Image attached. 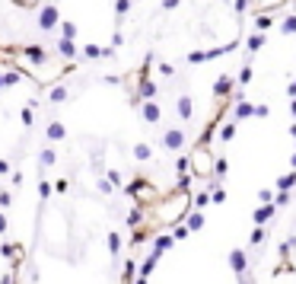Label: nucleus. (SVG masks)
Wrapping results in <instances>:
<instances>
[{"label":"nucleus","mask_w":296,"mask_h":284,"mask_svg":"<svg viewBox=\"0 0 296 284\" xmlns=\"http://www.w3.org/2000/svg\"><path fill=\"white\" fill-rule=\"evenodd\" d=\"M147 211V220L153 227H175V224H182L185 220V214L191 211V188H172V192H166V195H159L153 205H147L144 208Z\"/></svg>","instance_id":"f257e3e1"},{"label":"nucleus","mask_w":296,"mask_h":284,"mask_svg":"<svg viewBox=\"0 0 296 284\" xmlns=\"http://www.w3.org/2000/svg\"><path fill=\"white\" fill-rule=\"evenodd\" d=\"M125 192H128V198H134V205H140V208L153 205V201L162 195V192L153 185V179H147V176H137L134 182H128Z\"/></svg>","instance_id":"f03ea898"},{"label":"nucleus","mask_w":296,"mask_h":284,"mask_svg":"<svg viewBox=\"0 0 296 284\" xmlns=\"http://www.w3.org/2000/svg\"><path fill=\"white\" fill-rule=\"evenodd\" d=\"M188 169H191V176L195 179H210L213 176V154H210V147H191V154H188Z\"/></svg>","instance_id":"7ed1b4c3"},{"label":"nucleus","mask_w":296,"mask_h":284,"mask_svg":"<svg viewBox=\"0 0 296 284\" xmlns=\"http://www.w3.org/2000/svg\"><path fill=\"white\" fill-rule=\"evenodd\" d=\"M61 23V13H57V7H42V13H38V29H42V32H51V29H54Z\"/></svg>","instance_id":"20e7f679"},{"label":"nucleus","mask_w":296,"mask_h":284,"mask_svg":"<svg viewBox=\"0 0 296 284\" xmlns=\"http://www.w3.org/2000/svg\"><path fill=\"white\" fill-rule=\"evenodd\" d=\"M162 147L172 150V154L182 150V147H185V131H182V128H169L166 134H162Z\"/></svg>","instance_id":"39448f33"},{"label":"nucleus","mask_w":296,"mask_h":284,"mask_svg":"<svg viewBox=\"0 0 296 284\" xmlns=\"http://www.w3.org/2000/svg\"><path fill=\"white\" fill-rule=\"evenodd\" d=\"M140 115H144L147 125H159L162 121V112H159V106L153 103V99H144V103H140Z\"/></svg>","instance_id":"423d86ee"},{"label":"nucleus","mask_w":296,"mask_h":284,"mask_svg":"<svg viewBox=\"0 0 296 284\" xmlns=\"http://www.w3.org/2000/svg\"><path fill=\"white\" fill-rule=\"evenodd\" d=\"M229 265H232V271L242 278V275H249V259H246V252L242 249H229Z\"/></svg>","instance_id":"0eeeda50"},{"label":"nucleus","mask_w":296,"mask_h":284,"mask_svg":"<svg viewBox=\"0 0 296 284\" xmlns=\"http://www.w3.org/2000/svg\"><path fill=\"white\" fill-rule=\"evenodd\" d=\"M274 208H277L274 201H268V205H258V208H255V214H252V224H255V227H264V224L274 217Z\"/></svg>","instance_id":"6e6552de"},{"label":"nucleus","mask_w":296,"mask_h":284,"mask_svg":"<svg viewBox=\"0 0 296 284\" xmlns=\"http://www.w3.org/2000/svg\"><path fill=\"white\" fill-rule=\"evenodd\" d=\"M175 112L182 115V121H191V115H195V106H191V96H185V93H182V96L175 99Z\"/></svg>","instance_id":"1a4fd4ad"},{"label":"nucleus","mask_w":296,"mask_h":284,"mask_svg":"<svg viewBox=\"0 0 296 284\" xmlns=\"http://www.w3.org/2000/svg\"><path fill=\"white\" fill-rule=\"evenodd\" d=\"M236 103V109H232V121H242V118H252L255 115V106L246 103V99H232Z\"/></svg>","instance_id":"9d476101"},{"label":"nucleus","mask_w":296,"mask_h":284,"mask_svg":"<svg viewBox=\"0 0 296 284\" xmlns=\"http://www.w3.org/2000/svg\"><path fill=\"white\" fill-rule=\"evenodd\" d=\"M185 227L191 230V233H198V230H204V211H188V214H185Z\"/></svg>","instance_id":"9b49d317"},{"label":"nucleus","mask_w":296,"mask_h":284,"mask_svg":"<svg viewBox=\"0 0 296 284\" xmlns=\"http://www.w3.org/2000/svg\"><path fill=\"white\" fill-rule=\"evenodd\" d=\"M45 137H48V140H64V137H67V128L61 125V121H51V125L45 128Z\"/></svg>","instance_id":"f8f14e48"},{"label":"nucleus","mask_w":296,"mask_h":284,"mask_svg":"<svg viewBox=\"0 0 296 284\" xmlns=\"http://www.w3.org/2000/svg\"><path fill=\"white\" fill-rule=\"evenodd\" d=\"M172 243H175V240H172V233H169V236H156V240H153V249H150V252L159 259L166 249H172Z\"/></svg>","instance_id":"ddd939ff"},{"label":"nucleus","mask_w":296,"mask_h":284,"mask_svg":"<svg viewBox=\"0 0 296 284\" xmlns=\"http://www.w3.org/2000/svg\"><path fill=\"white\" fill-rule=\"evenodd\" d=\"M249 4L258 10V13H271V10H277L280 4H287V0H249Z\"/></svg>","instance_id":"4468645a"},{"label":"nucleus","mask_w":296,"mask_h":284,"mask_svg":"<svg viewBox=\"0 0 296 284\" xmlns=\"http://www.w3.org/2000/svg\"><path fill=\"white\" fill-rule=\"evenodd\" d=\"M246 48H249V55H258L261 48H264V32H252L249 42H246Z\"/></svg>","instance_id":"2eb2a0df"},{"label":"nucleus","mask_w":296,"mask_h":284,"mask_svg":"<svg viewBox=\"0 0 296 284\" xmlns=\"http://www.w3.org/2000/svg\"><path fill=\"white\" fill-rule=\"evenodd\" d=\"M210 205V188H201L198 195H191V208H198V211H204Z\"/></svg>","instance_id":"dca6fc26"},{"label":"nucleus","mask_w":296,"mask_h":284,"mask_svg":"<svg viewBox=\"0 0 296 284\" xmlns=\"http://www.w3.org/2000/svg\"><path fill=\"white\" fill-rule=\"evenodd\" d=\"M134 160H140V163L153 160V147H150V144H144V140H140V144H134Z\"/></svg>","instance_id":"f3484780"},{"label":"nucleus","mask_w":296,"mask_h":284,"mask_svg":"<svg viewBox=\"0 0 296 284\" xmlns=\"http://www.w3.org/2000/svg\"><path fill=\"white\" fill-rule=\"evenodd\" d=\"M64 99H67V86H51L48 89V103H64Z\"/></svg>","instance_id":"a211bd4d"},{"label":"nucleus","mask_w":296,"mask_h":284,"mask_svg":"<svg viewBox=\"0 0 296 284\" xmlns=\"http://www.w3.org/2000/svg\"><path fill=\"white\" fill-rule=\"evenodd\" d=\"M232 137H236V121H226V125H220V140H226V144H229V140Z\"/></svg>","instance_id":"6ab92c4d"},{"label":"nucleus","mask_w":296,"mask_h":284,"mask_svg":"<svg viewBox=\"0 0 296 284\" xmlns=\"http://www.w3.org/2000/svg\"><path fill=\"white\" fill-rule=\"evenodd\" d=\"M134 278H137V265L128 259V262H125V271H121V284H131Z\"/></svg>","instance_id":"aec40b11"},{"label":"nucleus","mask_w":296,"mask_h":284,"mask_svg":"<svg viewBox=\"0 0 296 284\" xmlns=\"http://www.w3.org/2000/svg\"><path fill=\"white\" fill-rule=\"evenodd\" d=\"M156 262H159V259H156V256H153V252H150V256L144 259V265H140V271H137V275L150 278V275H153V268H156Z\"/></svg>","instance_id":"412c9836"},{"label":"nucleus","mask_w":296,"mask_h":284,"mask_svg":"<svg viewBox=\"0 0 296 284\" xmlns=\"http://www.w3.org/2000/svg\"><path fill=\"white\" fill-rule=\"evenodd\" d=\"M108 252H111V256H118V252H121V233L118 230L108 233Z\"/></svg>","instance_id":"4be33fe9"},{"label":"nucleus","mask_w":296,"mask_h":284,"mask_svg":"<svg viewBox=\"0 0 296 284\" xmlns=\"http://www.w3.org/2000/svg\"><path fill=\"white\" fill-rule=\"evenodd\" d=\"M226 198H229V195H226V188H220V185L210 192V205H226Z\"/></svg>","instance_id":"5701e85b"},{"label":"nucleus","mask_w":296,"mask_h":284,"mask_svg":"<svg viewBox=\"0 0 296 284\" xmlns=\"http://www.w3.org/2000/svg\"><path fill=\"white\" fill-rule=\"evenodd\" d=\"M252 83V64H246V67H239V86L246 89Z\"/></svg>","instance_id":"b1692460"},{"label":"nucleus","mask_w":296,"mask_h":284,"mask_svg":"<svg viewBox=\"0 0 296 284\" xmlns=\"http://www.w3.org/2000/svg\"><path fill=\"white\" fill-rule=\"evenodd\" d=\"M54 160H57V154H54L51 147H45V150H42V166H45V169H48V166H54Z\"/></svg>","instance_id":"393cba45"},{"label":"nucleus","mask_w":296,"mask_h":284,"mask_svg":"<svg viewBox=\"0 0 296 284\" xmlns=\"http://www.w3.org/2000/svg\"><path fill=\"white\" fill-rule=\"evenodd\" d=\"M296 185V172H287V176L277 179V188H293Z\"/></svg>","instance_id":"a878e982"},{"label":"nucleus","mask_w":296,"mask_h":284,"mask_svg":"<svg viewBox=\"0 0 296 284\" xmlns=\"http://www.w3.org/2000/svg\"><path fill=\"white\" fill-rule=\"evenodd\" d=\"M249 243H252V246H261V243H264V227H255L252 236H249Z\"/></svg>","instance_id":"bb28decb"},{"label":"nucleus","mask_w":296,"mask_h":284,"mask_svg":"<svg viewBox=\"0 0 296 284\" xmlns=\"http://www.w3.org/2000/svg\"><path fill=\"white\" fill-rule=\"evenodd\" d=\"M188 236H191V230H188V227H175V230H172V240H175V243L188 240Z\"/></svg>","instance_id":"cd10ccee"},{"label":"nucleus","mask_w":296,"mask_h":284,"mask_svg":"<svg viewBox=\"0 0 296 284\" xmlns=\"http://www.w3.org/2000/svg\"><path fill=\"white\" fill-rule=\"evenodd\" d=\"M13 205V192H0V211H7Z\"/></svg>","instance_id":"c85d7f7f"},{"label":"nucleus","mask_w":296,"mask_h":284,"mask_svg":"<svg viewBox=\"0 0 296 284\" xmlns=\"http://www.w3.org/2000/svg\"><path fill=\"white\" fill-rule=\"evenodd\" d=\"M48 195H51V185H48V179H42V182H38V198L48 201Z\"/></svg>","instance_id":"c756f323"},{"label":"nucleus","mask_w":296,"mask_h":284,"mask_svg":"<svg viewBox=\"0 0 296 284\" xmlns=\"http://www.w3.org/2000/svg\"><path fill=\"white\" fill-rule=\"evenodd\" d=\"M268 201H274V192L271 188H261L258 192V205H268Z\"/></svg>","instance_id":"7c9ffc66"},{"label":"nucleus","mask_w":296,"mask_h":284,"mask_svg":"<svg viewBox=\"0 0 296 284\" xmlns=\"http://www.w3.org/2000/svg\"><path fill=\"white\" fill-rule=\"evenodd\" d=\"M96 185H99V192H102V195H111V188H115V185H111V182H108V179H99V182H96Z\"/></svg>","instance_id":"2f4dec72"},{"label":"nucleus","mask_w":296,"mask_h":284,"mask_svg":"<svg viewBox=\"0 0 296 284\" xmlns=\"http://www.w3.org/2000/svg\"><path fill=\"white\" fill-rule=\"evenodd\" d=\"M19 121H23V125L29 128L32 125V109H23V112H19Z\"/></svg>","instance_id":"473e14b6"},{"label":"nucleus","mask_w":296,"mask_h":284,"mask_svg":"<svg viewBox=\"0 0 296 284\" xmlns=\"http://www.w3.org/2000/svg\"><path fill=\"white\" fill-rule=\"evenodd\" d=\"M7 227H10V217H7V211H0V236L7 233Z\"/></svg>","instance_id":"72a5a7b5"},{"label":"nucleus","mask_w":296,"mask_h":284,"mask_svg":"<svg viewBox=\"0 0 296 284\" xmlns=\"http://www.w3.org/2000/svg\"><path fill=\"white\" fill-rule=\"evenodd\" d=\"M255 115H258V118H268V115H271V109L261 103V106H255Z\"/></svg>","instance_id":"f704fd0d"},{"label":"nucleus","mask_w":296,"mask_h":284,"mask_svg":"<svg viewBox=\"0 0 296 284\" xmlns=\"http://www.w3.org/2000/svg\"><path fill=\"white\" fill-rule=\"evenodd\" d=\"M0 284H16V271H7V275H0Z\"/></svg>","instance_id":"c9c22d12"},{"label":"nucleus","mask_w":296,"mask_h":284,"mask_svg":"<svg viewBox=\"0 0 296 284\" xmlns=\"http://www.w3.org/2000/svg\"><path fill=\"white\" fill-rule=\"evenodd\" d=\"M7 172H10V163H7V160H0V176H7Z\"/></svg>","instance_id":"e433bc0d"},{"label":"nucleus","mask_w":296,"mask_h":284,"mask_svg":"<svg viewBox=\"0 0 296 284\" xmlns=\"http://www.w3.org/2000/svg\"><path fill=\"white\" fill-rule=\"evenodd\" d=\"M290 134H293V137H296V125H293V128H290Z\"/></svg>","instance_id":"4c0bfd02"}]
</instances>
